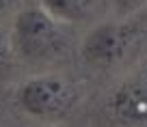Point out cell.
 <instances>
[{"instance_id": "cell-6", "label": "cell", "mask_w": 147, "mask_h": 127, "mask_svg": "<svg viewBox=\"0 0 147 127\" xmlns=\"http://www.w3.org/2000/svg\"><path fill=\"white\" fill-rule=\"evenodd\" d=\"M108 2L115 7V11L121 17H128V15L136 13V11L145 5V0H108Z\"/></svg>"}, {"instance_id": "cell-2", "label": "cell", "mask_w": 147, "mask_h": 127, "mask_svg": "<svg viewBox=\"0 0 147 127\" xmlns=\"http://www.w3.org/2000/svg\"><path fill=\"white\" fill-rule=\"evenodd\" d=\"M13 50L26 60H50L65 47L61 22L41 7H26L13 22Z\"/></svg>"}, {"instance_id": "cell-1", "label": "cell", "mask_w": 147, "mask_h": 127, "mask_svg": "<svg viewBox=\"0 0 147 127\" xmlns=\"http://www.w3.org/2000/svg\"><path fill=\"white\" fill-rule=\"evenodd\" d=\"M18 106L35 118H63L80 101V91L67 78L54 73L32 76L22 82L15 93Z\"/></svg>"}, {"instance_id": "cell-3", "label": "cell", "mask_w": 147, "mask_h": 127, "mask_svg": "<svg viewBox=\"0 0 147 127\" xmlns=\"http://www.w3.org/2000/svg\"><path fill=\"white\" fill-rule=\"evenodd\" d=\"M138 37H141V28L136 22H130V19L104 22L84 35L80 54L87 65L106 69L121 63L130 54Z\"/></svg>"}, {"instance_id": "cell-5", "label": "cell", "mask_w": 147, "mask_h": 127, "mask_svg": "<svg viewBox=\"0 0 147 127\" xmlns=\"http://www.w3.org/2000/svg\"><path fill=\"white\" fill-rule=\"evenodd\" d=\"M39 7L61 24H78L95 9V0H39Z\"/></svg>"}, {"instance_id": "cell-8", "label": "cell", "mask_w": 147, "mask_h": 127, "mask_svg": "<svg viewBox=\"0 0 147 127\" xmlns=\"http://www.w3.org/2000/svg\"><path fill=\"white\" fill-rule=\"evenodd\" d=\"M13 5H15V0H0V19L13 9Z\"/></svg>"}, {"instance_id": "cell-4", "label": "cell", "mask_w": 147, "mask_h": 127, "mask_svg": "<svg viewBox=\"0 0 147 127\" xmlns=\"http://www.w3.org/2000/svg\"><path fill=\"white\" fill-rule=\"evenodd\" d=\"M115 121L128 127L147 125V67L123 80L108 99Z\"/></svg>"}, {"instance_id": "cell-7", "label": "cell", "mask_w": 147, "mask_h": 127, "mask_svg": "<svg viewBox=\"0 0 147 127\" xmlns=\"http://www.w3.org/2000/svg\"><path fill=\"white\" fill-rule=\"evenodd\" d=\"M11 56H13V39L5 28H0V69L11 60Z\"/></svg>"}]
</instances>
